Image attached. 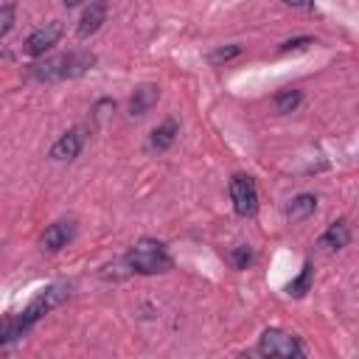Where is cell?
<instances>
[{"label":"cell","instance_id":"9c48e42d","mask_svg":"<svg viewBox=\"0 0 359 359\" xmlns=\"http://www.w3.org/2000/svg\"><path fill=\"white\" fill-rule=\"evenodd\" d=\"M104 20H107V3H104V0H93V3L84 8L81 20H79V28H76L79 39L93 36V34L101 28V22H104Z\"/></svg>","mask_w":359,"mask_h":359},{"label":"cell","instance_id":"5bb4252c","mask_svg":"<svg viewBox=\"0 0 359 359\" xmlns=\"http://www.w3.org/2000/svg\"><path fill=\"white\" fill-rule=\"evenodd\" d=\"M300 101H303V95H300V90H294V87H286V90H280V93L272 95V104H275L278 112H292V109L300 107Z\"/></svg>","mask_w":359,"mask_h":359},{"label":"cell","instance_id":"2e32d148","mask_svg":"<svg viewBox=\"0 0 359 359\" xmlns=\"http://www.w3.org/2000/svg\"><path fill=\"white\" fill-rule=\"evenodd\" d=\"M14 14H17V6H14V3L0 6V39L11 31V25H14Z\"/></svg>","mask_w":359,"mask_h":359},{"label":"cell","instance_id":"3957f363","mask_svg":"<svg viewBox=\"0 0 359 359\" xmlns=\"http://www.w3.org/2000/svg\"><path fill=\"white\" fill-rule=\"evenodd\" d=\"M67 294H70V286H67V283H53V286L42 289V292L22 309V314L14 317V339H17L20 334H25L42 314H48L50 309L62 306V303L67 300Z\"/></svg>","mask_w":359,"mask_h":359},{"label":"cell","instance_id":"9a60e30c","mask_svg":"<svg viewBox=\"0 0 359 359\" xmlns=\"http://www.w3.org/2000/svg\"><path fill=\"white\" fill-rule=\"evenodd\" d=\"M311 278H314V266H311V261H306L303 269H300V275L286 286V292H289L292 297H303V294L311 289Z\"/></svg>","mask_w":359,"mask_h":359},{"label":"cell","instance_id":"ba28073f","mask_svg":"<svg viewBox=\"0 0 359 359\" xmlns=\"http://www.w3.org/2000/svg\"><path fill=\"white\" fill-rule=\"evenodd\" d=\"M73 236H76V224H73V222H53V224L42 233L39 244H42V250H48V252H59L62 247L70 244Z\"/></svg>","mask_w":359,"mask_h":359},{"label":"cell","instance_id":"277c9868","mask_svg":"<svg viewBox=\"0 0 359 359\" xmlns=\"http://www.w3.org/2000/svg\"><path fill=\"white\" fill-rule=\"evenodd\" d=\"M258 353L261 356H280V359H292V356H303V348L297 342V337L280 331V328H266L258 339Z\"/></svg>","mask_w":359,"mask_h":359},{"label":"cell","instance_id":"6da1fadb","mask_svg":"<svg viewBox=\"0 0 359 359\" xmlns=\"http://www.w3.org/2000/svg\"><path fill=\"white\" fill-rule=\"evenodd\" d=\"M93 65H95L93 53H62V56H50L45 62L31 65L28 76L36 81H62V79H76L87 73Z\"/></svg>","mask_w":359,"mask_h":359},{"label":"cell","instance_id":"8992f818","mask_svg":"<svg viewBox=\"0 0 359 359\" xmlns=\"http://www.w3.org/2000/svg\"><path fill=\"white\" fill-rule=\"evenodd\" d=\"M62 31H65V25H62L59 20H50V22H45L42 28H36V31H34V34L25 39V50H28L31 56H42L45 50H50V48L59 42Z\"/></svg>","mask_w":359,"mask_h":359},{"label":"cell","instance_id":"7c38bea8","mask_svg":"<svg viewBox=\"0 0 359 359\" xmlns=\"http://www.w3.org/2000/svg\"><path fill=\"white\" fill-rule=\"evenodd\" d=\"M177 121L174 118H165L154 132H151V137H149V146H151V151H165L171 143H174V137H177Z\"/></svg>","mask_w":359,"mask_h":359},{"label":"cell","instance_id":"7a4b0ae2","mask_svg":"<svg viewBox=\"0 0 359 359\" xmlns=\"http://www.w3.org/2000/svg\"><path fill=\"white\" fill-rule=\"evenodd\" d=\"M123 264L129 266V272H137V275H157V272H168V269H171V255H168V250H165L163 241L140 238V241H135V247L123 255Z\"/></svg>","mask_w":359,"mask_h":359},{"label":"cell","instance_id":"5b68a950","mask_svg":"<svg viewBox=\"0 0 359 359\" xmlns=\"http://www.w3.org/2000/svg\"><path fill=\"white\" fill-rule=\"evenodd\" d=\"M230 199H233V210L238 216H252L258 210V188H255V180L250 174H236L230 180Z\"/></svg>","mask_w":359,"mask_h":359},{"label":"cell","instance_id":"52a82bcc","mask_svg":"<svg viewBox=\"0 0 359 359\" xmlns=\"http://www.w3.org/2000/svg\"><path fill=\"white\" fill-rule=\"evenodd\" d=\"M84 140H87V129H84V126H73L70 132H65V135L50 146V157H53V160H73V157H79Z\"/></svg>","mask_w":359,"mask_h":359},{"label":"cell","instance_id":"ac0fdd59","mask_svg":"<svg viewBox=\"0 0 359 359\" xmlns=\"http://www.w3.org/2000/svg\"><path fill=\"white\" fill-rule=\"evenodd\" d=\"M233 56H238V45H230V48H219V50H213V53H210V62H227V59H233Z\"/></svg>","mask_w":359,"mask_h":359},{"label":"cell","instance_id":"44dd1931","mask_svg":"<svg viewBox=\"0 0 359 359\" xmlns=\"http://www.w3.org/2000/svg\"><path fill=\"white\" fill-rule=\"evenodd\" d=\"M286 3H289V6H309L311 0H286Z\"/></svg>","mask_w":359,"mask_h":359},{"label":"cell","instance_id":"8fae6325","mask_svg":"<svg viewBox=\"0 0 359 359\" xmlns=\"http://www.w3.org/2000/svg\"><path fill=\"white\" fill-rule=\"evenodd\" d=\"M348 241H351V230L339 219V222H331L328 224V230L320 238V247H325V250H342V247H348Z\"/></svg>","mask_w":359,"mask_h":359},{"label":"cell","instance_id":"e0dca14e","mask_svg":"<svg viewBox=\"0 0 359 359\" xmlns=\"http://www.w3.org/2000/svg\"><path fill=\"white\" fill-rule=\"evenodd\" d=\"M309 45H314V39H311V36H300V39H289V42H283V45H280V53H289V50H306Z\"/></svg>","mask_w":359,"mask_h":359},{"label":"cell","instance_id":"7402d4cb","mask_svg":"<svg viewBox=\"0 0 359 359\" xmlns=\"http://www.w3.org/2000/svg\"><path fill=\"white\" fill-rule=\"evenodd\" d=\"M62 3H65V6H67V8H73V6H79V3H81V0H62Z\"/></svg>","mask_w":359,"mask_h":359},{"label":"cell","instance_id":"d6986e66","mask_svg":"<svg viewBox=\"0 0 359 359\" xmlns=\"http://www.w3.org/2000/svg\"><path fill=\"white\" fill-rule=\"evenodd\" d=\"M233 261H236V266H238V269H247V264L252 261V252H250V247H236V252H233Z\"/></svg>","mask_w":359,"mask_h":359},{"label":"cell","instance_id":"4fadbf2b","mask_svg":"<svg viewBox=\"0 0 359 359\" xmlns=\"http://www.w3.org/2000/svg\"><path fill=\"white\" fill-rule=\"evenodd\" d=\"M314 210H317V196H314V194H300V196H294V199L289 202L286 219H289V222H303V219H309Z\"/></svg>","mask_w":359,"mask_h":359},{"label":"cell","instance_id":"30bf717a","mask_svg":"<svg viewBox=\"0 0 359 359\" xmlns=\"http://www.w3.org/2000/svg\"><path fill=\"white\" fill-rule=\"evenodd\" d=\"M157 98H160V87L157 84H140L129 95V112L132 115H146L157 104Z\"/></svg>","mask_w":359,"mask_h":359},{"label":"cell","instance_id":"ffe728a7","mask_svg":"<svg viewBox=\"0 0 359 359\" xmlns=\"http://www.w3.org/2000/svg\"><path fill=\"white\" fill-rule=\"evenodd\" d=\"M14 339V317H3L0 320V345Z\"/></svg>","mask_w":359,"mask_h":359}]
</instances>
